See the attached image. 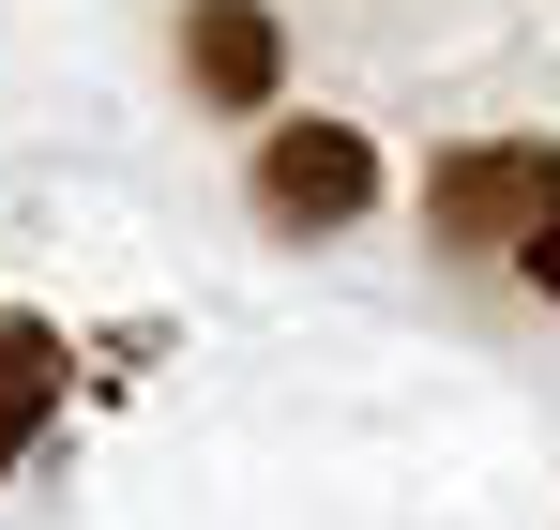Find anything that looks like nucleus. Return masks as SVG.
<instances>
[{"mask_svg":"<svg viewBox=\"0 0 560 530\" xmlns=\"http://www.w3.org/2000/svg\"><path fill=\"white\" fill-rule=\"evenodd\" d=\"M258 212L303 228V243H318V228H364L378 212V152L349 122H273V137H258Z\"/></svg>","mask_w":560,"mask_h":530,"instance_id":"f03ea898","label":"nucleus"},{"mask_svg":"<svg viewBox=\"0 0 560 530\" xmlns=\"http://www.w3.org/2000/svg\"><path fill=\"white\" fill-rule=\"evenodd\" d=\"M424 228L469 243V258H530L560 228V152L546 137H485V152H440L424 168Z\"/></svg>","mask_w":560,"mask_h":530,"instance_id":"f257e3e1","label":"nucleus"},{"mask_svg":"<svg viewBox=\"0 0 560 530\" xmlns=\"http://www.w3.org/2000/svg\"><path fill=\"white\" fill-rule=\"evenodd\" d=\"M183 61H197V91H212L228 122H258V106H273V77H288V46H273V15H258V0H197Z\"/></svg>","mask_w":560,"mask_h":530,"instance_id":"7ed1b4c3","label":"nucleus"},{"mask_svg":"<svg viewBox=\"0 0 560 530\" xmlns=\"http://www.w3.org/2000/svg\"><path fill=\"white\" fill-rule=\"evenodd\" d=\"M530 288H546V303H560V228H546V243H530Z\"/></svg>","mask_w":560,"mask_h":530,"instance_id":"39448f33","label":"nucleus"},{"mask_svg":"<svg viewBox=\"0 0 560 530\" xmlns=\"http://www.w3.org/2000/svg\"><path fill=\"white\" fill-rule=\"evenodd\" d=\"M61 410V334L31 319V303H0V470L31 454V425Z\"/></svg>","mask_w":560,"mask_h":530,"instance_id":"20e7f679","label":"nucleus"}]
</instances>
